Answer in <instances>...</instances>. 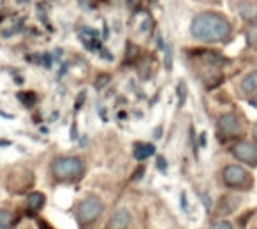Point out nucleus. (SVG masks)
<instances>
[{"instance_id": "obj_1", "label": "nucleus", "mask_w": 257, "mask_h": 229, "mask_svg": "<svg viewBox=\"0 0 257 229\" xmlns=\"http://www.w3.org/2000/svg\"><path fill=\"white\" fill-rule=\"evenodd\" d=\"M231 32L229 20L218 13H201L190 23L192 37L203 43H224L231 37Z\"/></svg>"}, {"instance_id": "obj_2", "label": "nucleus", "mask_w": 257, "mask_h": 229, "mask_svg": "<svg viewBox=\"0 0 257 229\" xmlns=\"http://www.w3.org/2000/svg\"><path fill=\"white\" fill-rule=\"evenodd\" d=\"M51 175L58 182H76L85 175V166L78 157H58L51 162Z\"/></svg>"}, {"instance_id": "obj_3", "label": "nucleus", "mask_w": 257, "mask_h": 229, "mask_svg": "<svg viewBox=\"0 0 257 229\" xmlns=\"http://www.w3.org/2000/svg\"><path fill=\"white\" fill-rule=\"evenodd\" d=\"M222 180L227 187L231 189H245L250 185L252 178L245 171V168H241L239 164H227L222 171Z\"/></svg>"}, {"instance_id": "obj_4", "label": "nucleus", "mask_w": 257, "mask_h": 229, "mask_svg": "<svg viewBox=\"0 0 257 229\" xmlns=\"http://www.w3.org/2000/svg\"><path fill=\"white\" fill-rule=\"evenodd\" d=\"M102 211H104L102 201L95 196H88L79 203L78 217L81 220V224H92L93 220H97L102 215Z\"/></svg>"}, {"instance_id": "obj_5", "label": "nucleus", "mask_w": 257, "mask_h": 229, "mask_svg": "<svg viewBox=\"0 0 257 229\" xmlns=\"http://www.w3.org/2000/svg\"><path fill=\"white\" fill-rule=\"evenodd\" d=\"M217 131H218V134L224 138H236L243 133L241 120L238 119V114L225 113L217 120Z\"/></svg>"}, {"instance_id": "obj_6", "label": "nucleus", "mask_w": 257, "mask_h": 229, "mask_svg": "<svg viewBox=\"0 0 257 229\" xmlns=\"http://www.w3.org/2000/svg\"><path fill=\"white\" fill-rule=\"evenodd\" d=\"M231 154L239 162H245L248 166H257V147L248 141H238L231 147Z\"/></svg>"}, {"instance_id": "obj_7", "label": "nucleus", "mask_w": 257, "mask_h": 229, "mask_svg": "<svg viewBox=\"0 0 257 229\" xmlns=\"http://www.w3.org/2000/svg\"><path fill=\"white\" fill-rule=\"evenodd\" d=\"M131 211L127 208H118L111 218L107 220V225L106 229H127L128 224H131Z\"/></svg>"}, {"instance_id": "obj_8", "label": "nucleus", "mask_w": 257, "mask_h": 229, "mask_svg": "<svg viewBox=\"0 0 257 229\" xmlns=\"http://www.w3.org/2000/svg\"><path fill=\"white\" fill-rule=\"evenodd\" d=\"M44 201H46V197H44L43 192H32L27 196V208H29L30 213H36L44 206Z\"/></svg>"}, {"instance_id": "obj_9", "label": "nucleus", "mask_w": 257, "mask_h": 229, "mask_svg": "<svg viewBox=\"0 0 257 229\" xmlns=\"http://www.w3.org/2000/svg\"><path fill=\"white\" fill-rule=\"evenodd\" d=\"M241 92L243 93H257V71H252L241 79Z\"/></svg>"}, {"instance_id": "obj_10", "label": "nucleus", "mask_w": 257, "mask_h": 229, "mask_svg": "<svg viewBox=\"0 0 257 229\" xmlns=\"http://www.w3.org/2000/svg\"><path fill=\"white\" fill-rule=\"evenodd\" d=\"M81 43L85 44L88 50H99V37H97V34L90 29H83Z\"/></svg>"}, {"instance_id": "obj_11", "label": "nucleus", "mask_w": 257, "mask_h": 229, "mask_svg": "<svg viewBox=\"0 0 257 229\" xmlns=\"http://www.w3.org/2000/svg\"><path fill=\"white\" fill-rule=\"evenodd\" d=\"M154 154H155V147L150 143H140L134 147V157L138 161H145V159L152 157Z\"/></svg>"}, {"instance_id": "obj_12", "label": "nucleus", "mask_w": 257, "mask_h": 229, "mask_svg": "<svg viewBox=\"0 0 257 229\" xmlns=\"http://www.w3.org/2000/svg\"><path fill=\"white\" fill-rule=\"evenodd\" d=\"M239 16L245 22H257V6L250 4V2L239 4Z\"/></svg>"}, {"instance_id": "obj_13", "label": "nucleus", "mask_w": 257, "mask_h": 229, "mask_svg": "<svg viewBox=\"0 0 257 229\" xmlns=\"http://www.w3.org/2000/svg\"><path fill=\"white\" fill-rule=\"evenodd\" d=\"M13 213L9 210H0V229H11Z\"/></svg>"}, {"instance_id": "obj_14", "label": "nucleus", "mask_w": 257, "mask_h": 229, "mask_svg": "<svg viewBox=\"0 0 257 229\" xmlns=\"http://www.w3.org/2000/svg\"><path fill=\"white\" fill-rule=\"evenodd\" d=\"M246 43H248V46L257 48V25L246 29Z\"/></svg>"}, {"instance_id": "obj_15", "label": "nucleus", "mask_w": 257, "mask_h": 229, "mask_svg": "<svg viewBox=\"0 0 257 229\" xmlns=\"http://www.w3.org/2000/svg\"><path fill=\"white\" fill-rule=\"evenodd\" d=\"M18 97H20V100H22L23 104H27V106H32L34 102H36V93H32V92H22V93H18Z\"/></svg>"}, {"instance_id": "obj_16", "label": "nucleus", "mask_w": 257, "mask_h": 229, "mask_svg": "<svg viewBox=\"0 0 257 229\" xmlns=\"http://www.w3.org/2000/svg\"><path fill=\"white\" fill-rule=\"evenodd\" d=\"M210 229H234V227H232V224L229 220L222 218V220H215L213 224L210 225Z\"/></svg>"}, {"instance_id": "obj_17", "label": "nucleus", "mask_w": 257, "mask_h": 229, "mask_svg": "<svg viewBox=\"0 0 257 229\" xmlns=\"http://www.w3.org/2000/svg\"><path fill=\"white\" fill-rule=\"evenodd\" d=\"M107 81H109V76H106V74H104V76H99V78L95 79V88H99V90H100V88H104Z\"/></svg>"}, {"instance_id": "obj_18", "label": "nucleus", "mask_w": 257, "mask_h": 229, "mask_svg": "<svg viewBox=\"0 0 257 229\" xmlns=\"http://www.w3.org/2000/svg\"><path fill=\"white\" fill-rule=\"evenodd\" d=\"M157 168L161 169L162 173H164L166 169H168V162H166V159L162 157V155H159V157H157Z\"/></svg>"}, {"instance_id": "obj_19", "label": "nucleus", "mask_w": 257, "mask_h": 229, "mask_svg": "<svg viewBox=\"0 0 257 229\" xmlns=\"http://www.w3.org/2000/svg\"><path fill=\"white\" fill-rule=\"evenodd\" d=\"M145 175V166H140V168L136 169V173L133 175V182H138V180H141Z\"/></svg>"}, {"instance_id": "obj_20", "label": "nucleus", "mask_w": 257, "mask_h": 229, "mask_svg": "<svg viewBox=\"0 0 257 229\" xmlns=\"http://www.w3.org/2000/svg\"><path fill=\"white\" fill-rule=\"evenodd\" d=\"M180 204H182L183 211H189V204H187V194L185 192L180 194Z\"/></svg>"}, {"instance_id": "obj_21", "label": "nucleus", "mask_w": 257, "mask_h": 229, "mask_svg": "<svg viewBox=\"0 0 257 229\" xmlns=\"http://www.w3.org/2000/svg\"><path fill=\"white\" fill-rule=\"evenodd\" d=\"M178 93H180V106H183V102H185V85H180L178 86Z\"/></svg>"}, {"instance_id": "obj_22", "label": "nucleus", "mask_w": 257, "mask_h": 229, "mask_svg": "<svg viewBox=\"0 0 257 229\" xmlns=\"http://www.w3.org/2000/svg\"><path fill=\"white\" fill-rule=\"evenodd\" d=\"M201 199L204 201V206H206V210L210 211V208H211V201L208 199V196H206V194H201Z\"/></svg>"}, {"instance_id": "obj_23", "label": "nucleus", "mask_w": 257, "mask_h": 229, "mask_svg": "<svg viewBox=\"0 0 257 229\" xmlns=\"http://www.w3.org/2000/svg\"><path fill=\"white\" fill-rule=\"evenodd\" d=\"M79 99H78V104H76V107H79V106H81V102H85V97H86V93L85 92H83V93H79Z\"/></svg>"}, {"instance_id": "obj_24", "label": "nucleus", "mask_w": 257, "mask_h": 229, "mask_svg": "<svg viewBox=\"0 0 257 229\" xmlns=\"http://www.w3.org/2000/svg\"><path fill=\"white\" fill-rule=\"evenodd\" d=\"M39 229H53V227H51V225L48 224V222L41 220V222H39Z\"/></svg>"}, {"instance_id": "obj_25", "label": "nucleus", "mask_w": 257, "mask_h": 229, "mask_svg": "<svg viewBox=\"0 0 257 229\" xmlns=\"http://www.w3.org/2000/svg\"><path fill=\"white\" fill-rule=\"evenodd\" d=\"M252 134H253V140L257 141V122H255V126H253V129H252Z\"/></svg>"}, {"instance_id": "obj_26", "label": "nucleus", "mask_w": 257, "mask_h": 229, "mask_svg": "<svg viewBox=\"0 0 257 229\" xmlns=\"http://www.w3.org/2000/svg\"><path fill=\"white\" fill-rule=\"evenodd\" d=\"M250 102H252V106H253V107H257V93L252 97V100H250Z\"/></svg>"}, {"instance_id": "obj_27", "label": "nucleus", "mask_w": 257, "mask_h": 229, "mask_svg": "<svg viewBox=\"0 0 257 229\" xmlns=\"http://www.w3.org/2000/svg\"><path fill=\"white\" fill-rule=\"evenodd\" d=\"M201 145H203V147L206 145V136H204V134H201Z\"/></svg>"}]
</instances>
